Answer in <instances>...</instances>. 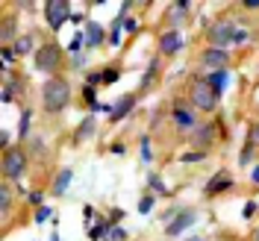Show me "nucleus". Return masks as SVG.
I'll list each match as a JSON object with an SVG mask.
<instances>
[{"instance_id":"14","label":"nucleus","mask_w":259,"mask_h":241,"mask_svg":"<svg viewBox=\"0 0 259 241\" xmlns=\"http://www.w3.org/2000/svg\"><path fill=\"white\" fill-rule=\"evenodd\" d=\"M71 177H74L71 171H62V174H59V179H56V185H53V191H56V194H62L65 188L71 185Z\"/></svg>"},{"instance_id":"16","label":"nucleus","mask_w":259,"mask_h":241,"mask_svg":"<svg viewBox=\"0 0 259 241\" xmlns=\"http://www.w3.org/2000/svg\"><path fill=\"white\" fill-rule=\"evenodd\" d=\"M30 47H32L30 38H18V41H15V53H27Z\"/></svg>"},{"instance_id":"24","label":"nucleus","mask_w":259,"mask_h":241,"mask_svg":"<svg viewBox=\"0 0 259 241\" xmlns=\"http://www.w3.org/2000/svg\"><path fill=\"white\" fill-rule=\"evenodd\" d=\"M150 206H153V200H150V197H145V200L139 203V209H142V212H150Z\"/></svg>"},{"instance_id":"4","label":"nucleus","mask_w":259,"mask_h":241,"mask_svg":"<svg viewBox=\"0 0 259 241\" xmlns=\"http://www.w3.org/2000/svg\"><path fill=\"white\" fill-rule=\"evenodd\" d=\"M45 15H48L50 27L59 30L62 21L68 18V3H65V0H48V3H45Z\"/></svg>"},{"instance_id":"7","label":"nucleus","mask_w":259,"mask_h":241,"mask_svg":"<svg viewBox=\"0 0 259 241\" xmlns=\"http://www.w3.org/2000/svg\"><path fill=\"white\" fill-rule=\"evenodd\" d=\"M203 62L209 65V68H218V71H224V65H227L224 47H209L206 53H203Z\"/></svg>"},{"instance_id":"15","label":"nucleus","mask_w":259,"mask_h":241,"mask_svg":"<svg viewBox=\"0 0 259 241\" xmlns=\"http://www.w3.org/2000/svg\"><path fill=\"white\" fill-rule=\"evenodd\" d=\"M227 185H230V179L227 177H221V179H215V182H212V185H206V191H221V188H227Z\"/></svg>"},{"instance_id":"20","label":"nucleus","mask_w":259,"mask_h":241,"mask_svg":"<svg viewBox=\"0 0 259 241\" xmlns=\"http://www.w3.org/2000/svg\"><path fill=\"white\" fill-rule=\"evenodd\" d=\"M197 141H200V144H203V141H212V129H200V132H197Z\"/></svg>"},{"instance_id":"10","label":"nucleus","mask_w":259,"mask_h":241,"mask_svg":"<svg viewBox=\"0 0 259 241\" xmlns=\"http://www.w3.org/2000/svg\"><path fill=\"white\" fill-rule=\"evenodd\" d=\"M192 221H194V212H183L174 224H168V235H177V232H183L186 226H192Z\"/></svg>"},{"instance_id":"27","label":"nucleus","mask_w":259,"mask_h":241,"mask_svg":"<svg viewBox=\"0 0 259 241\" xmlns=\"http://www.w3.org/2000/svg\"><path fill=\"white\" fill-rule=\"evenodd\" d=\"M244 6H247V9H256V6H259V0H244Z\"/></svg>"},{"instance_id":"23","label":"nucleus","mask_w":259,"mask_h":241,"mask_svg":"<svg viewBox=\"0 0 259 241\" xmlns=\"http://www.w3.org/2000/svg\"><path fill=\"white\" fill-rule=\"evenodd\" d=\"M89 129H95V124H92V121H85V124H82V129H80V138H85V135H89Z\"/></svg>"},{"instance_id":"5","label":"nucleus","mask_w":259,"mask_h":241,"mask_svg":"<svg viewBox=\"0 0 259 241\" xmlns=\"http://www.w3.org/2000/svg\"><path fill=\"white\" fill-rule=\"evenodd\" d=\"M35 65H38L41 71H56V65H59V47H56V44L41 47L35 53Z\"/></svg>"},{"instance_id":"21","label":"nucleus","mask_w":259,"mask_h":241,"mask_svg":"<svg viewBox=\"0 0 259 241\" xmlns=\"http://www.w3.org/2000/svg\"><path fill=\"white\" fill-rule=\"evenodd\" d=\"M0 206H3V212L9 209V188H3V191H0Z\"/></svg>"},{"instance_id":"25","label":"nucleus","mask_w":259,"mask_h":241,"mask_svg":"<svg viewBox=\"0 0 259 241\" xmlns=\"http://www.w3.org/2000/svg\"><path fill=\"white\" fill-rule=\"evenodd\" d=\"M197 159H203V153H189V156H183V162H197Z\"/></svg>"},{"instance_id":"6","label":"nucleus","mask_w":259,"mask_h":241,"mask_svg":"<svg viewBox=\"0 0 259 241\" xmlns=\"http://www.w3.org/2000/svg\"><path fill=\"white\" fill-rule=\"evenodd\" d=\"M209 41L221 47V44H227V41H236V32H233L230 24H215V27L209 30Z\"/></svg>"},{"instance_id":"19","label":"nucleus","mask_w":259,"mask_h":241,"mask_svg":"<svg viewBox=\"0 0 259 241\" xmlns=\"http://www.w3.org/2000/svg\"><path fill=\"white\" fill-rule=\"evenodd\" d=\"M118 80V71H103L100 74V82H115Z\"/></svg>"},{"instance_id":"30","label":"nucleus","mask_w":259,"mask_h":241,"mask_svg":"<svg viewBox=\"0 0 259 241\" xmlns=\"http://www.w3.org/2000/svg\"><path fill=\"white\" fill-rule=\"evenodd\" d=\"M256 241H259V229H256Z\"/></svg>"},{"instance_id":"11","label":"nucleus","mask_w":259,"mask_h":241,"mask_svg":"<svg viewBox=\"0 0 259 241\" xmlns=\"http://www.w3.org/2000/svg\"><path fill=\"white\" fill-rule=\"evenodd\" d=\"M212 85V91H215V94H221V91H224L227 88V71H215V74H209V80H206Z\"/></svg>"},{"instance_id":"29","label":"nucleus","mask_w":259,"mask_h":241,"mask_svg":"<svg viewBox=\"0 0 259 241\" xmlns=\"http://www.w3.org/2000/svg\"><path fill=\"white\" fill-rule=\"evenodd\" d=\"M253 138H256V141H259V127H256V129H253Z\"/></svg>"},{"instance_id":"9","label":"nucleus","mask_w":259,"mask_h":241,"mask_svg":"<svg viewBox=\"0 0 259 241\" xmlns=\"http://www.w3.org/2000/svg\"><path fill=\"white\" fill-rule=\"evenodd\" d=\"M133 100H136L133 94L121 97V100H118V106H112V112H109V118H112V121H121V118H124V115H127L130 109H133Z\"/></svg>"},{"instance_id":"26","label":"nucleus","mask_w":259,"mask_h":241,"mask_svg":"<svg viewBox=\"0 0 259 241\" xmlns=\"http://www.w3.org/2000/svg\"><path fill=\"white\" fill-rule=\"evenodd\" d=\"M85 100H89V103H95V88H92V85L85 88Z\"/></svg>"},{"instance_id":"17","label":"nucleus","mask_w":259,"mask_h":241,"mask_svg":"<svg viewBox=\"0 0 259 241\" xmlns=\"http://www.w3.org/2000/svg\"><path fill=\"white\" fill-rule=\"evenodd\" d=\"M9 38H12V18L3 21V41H9Z\"/></svg>"},{"instance_id":"1","label":"nucleus","mask_w":259,"mask_h":241,"mask_svg":"<svg viewBox=\"0 0 259 241\" xmlns=\"http://www.w3.org/2000/svg\"><path fill=\"white\" fill-rule=\"evenodd\" d=\"M68 100H71V88H68L65 80H48L45 82V109H48V112L65 109Z\"/></svg>"},{"instance_id":"18","label":"nucleus","mask_w":259,"mask_h":241,"mask_svg":"<svg viewBox=\"0 0 259 241\" xmlns=\"http://www.w3.org/2000/svg\"><path fill=\"white\" fill-rule=\"evenodd\" d=\"M48 218H50V209H48V206H41V209L35 212V221H38V224H45Z\"/></svg>"},{"instance_id":"12","label":"nucleus","mask_w":259,"mask_h":241,"mask_svg":"<svg viewBox=\"0 0 259 241\" xmlns=\"http://www.w3.org/2000/svg\"><path fill=\"white\" fill-rule=\"evenodd\" d=\"M85 41H89V47H97V44L103 41V30H100L97 24H89V30H85Z\"/></svg>"},{"instance_id":"13","label":"nucleus","mask_w":259,"mask_h":241,"mask_svg":"<svg viewBox=\"0 0 259 241\" xmlns=\"http://www.w3.org/2000/svg\"><path fill=\"white\" fill-rule=\"evenodd\" d=\"M174 118H177V124L180 127H186V129H192L194 127V118H192V112H186V109H174Z\"/></svg>"},{"instance_id":"28","label":"nucleus","mask_w":259,"mask_h":241,"mask_svg":"<svg viewBox=\"0 0 259 241\" xmlns=\"http://www.w3.org/2000/svg\"><path fill=\"white\" fill-rule=\"evenodd\" d=\"M250 179H253V182H259V165L253 168V174H250Z\"/></svg>"},{"instance_id":"3","label":"nucleus","mask_w":259,"mask_h":241,"mask_svg":"<svg viewBox=\"0 0 259 241\" xmlns=\"http://www.w3.org/2000/svg\"><path fill=\"white\" fill-rule=\"evenodd\" d=\"M24 171H27V156L21 150H6V156H3V174H6V179H21Z\"/></svg>"},{"instance_id":"22","label":"nucleus","mask_w":259,"mask_h":241,"mask_svg":"<svg viewBox=\"0 0 259 241\" xmlns=\"http://www.w3.org/2000/svg\"><path fill=\"white\" fill-rule=\"evenodd\" d=\"M15 59V50L12 47H3V62H12Z\"/></svg>"},{"instance_id":"8","label":"nucleus","mask_w":259,"mask_h":241,"mask_svg":"<svg viewBox=\"0 0 259 241\" xmlns=\"http://www.w3.org/2000/svg\"><path fill=\"white\" fill-rule=\"evenodd\" d=\"M180 44H183V41H180V32H177V30L165 32V35H162V41H159L162 53H177V50H180Z\"/></svg>"},{"instance_id":"2","label":"nucleus","mask_w":259,"mask_h":241,"mask_svg":"<svg viewBox=\"0 0 259 241\" xmlns=\"http://www.w3.org/2000/svg\"><path fill=\"white\" fill-rule=\"evenodd\" d=\"M215 100H218V94L212 91V85L206 80H197L192 85V103L197 106V109H206V112H212V109H215Z\"/></svg>"}]
</instances>
